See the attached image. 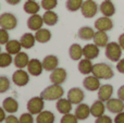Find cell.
<instances>
[{"label": "cell", "mask_w": 124, "mask_h": 123, "mask_svg": "<svg viewBox=\"0 0 124 123\" xmlns=\"http://www.w3.org/2000/svg\"><path fill=\"white\" fill-rule=\"evenodd\" d=\"M93 75L98 77L99 80H110L114 76V72L112 68L107 63H96L93 68Z\"/></svg>", "instance_id": "obj_1"}, {"label": "cell", "mask_w": 124, "mask_h": 123, "mask_svg": "<svg viewBox=\"0 0 124 123\" xmlns=\"http://www.w3.org/2000/svg\"><path fill=\"white\" fill-rule=\"evenodd\" d=\"M64 95V89L62 88L61 85L52 84L50 86L46 87L40 93V97L45 100H58L62 98Z\"/></svg>", "instance_id": "obj_2"}, {"label": "cell", "mask_w": 124, "mask_h": 123, "mask_svg": "<svg viewBox=\"0 0 124 123\" xmlns=\"http://www.w3.org/2000/svg\"><path fill=\"white\" fill-rule=\"evenodd\" d=\"M106 50H105V54L110 61L112 62H118L122 57V48L119 45V43H114L111 41L106 46Z\"/></svg>", "instance_id": "obj_3"}, {"label": "cell", "mask_w": 124, "mask_h": 123, "mask_svg": "<svg viewBox=\"0 0 124 123\" xmlns=\"http://www.w3.org/2000/svg\"><path fill=\"white\" fill-rule=\"evenodd\" d=\"M0 26L7 31L14 30L17 26V19L10 12H4L0 15Z\"/></svg>", "instance_id": "obj_4"}, {"label": "cell", "mask_w": 124, "mask_h": 123, "mask_svg": "<svg viewBox=\"0 0 124 123\" xmlns=\"http://www.w3.org/2000/svg\"><path fill=\"white\" fill-rule=\"evenodd\" d=\"M82 15L86 19H92L98 12V4L94 0H85L81 8Z\"/></svg>", "instance_id": "obj_5"}, {"label": "cell", "mask_w": 124, "mask_h": 123, "mask_svg": "<svg viewBox=\"0 0 124 123\" xmlns=\"http://www.w3.org/2000/svg\"><path fill=\"white\" fill-rule=\"evenodd\" d=\"M45 99L38 96V97H33L27 101V111L32 115H38L43 111L44 107H45Z\"/></svg>", "instance_id": "obj_6"}, {"label": "cell", "mask_w": 124, "mask_h": 123, "mask_svg": "<svg viewBox=\"0 0 124 123\" xmlns=\"http://www.w3.org/2000/svg\"><path fill=\"white\" fill-rule=\"evenodd\" d=\"M28 72L24 71L23 69H19L13 73L12 75V82L14 83L16 86H25L28 84L30 82V75H28Z\"/></svg>", "instance_id": "obj_7"}, {"label": "cell", "mask_w": 124, "mask_h": 123, "mask_svg": "<svg viewBox=\"0 0 124 123\" xmlns=\"http://www.w3.org/2000/svg\"><path fill=\"white\" fill-rule=\"evenodd\" d=\"M66 77H68V73H66L65 69H63V68H57L54 71H51L49 80L52 84L61 85L65 82Z\"/></svg>", "instance_id": "obj_8"}, {"label": "cell", "mask_w": 124, "mask_h": 123, "mask_svg": "<svg viewBox=\"0 0 124 123\" xmlns=\"http://www.w3.org/2000/svg\"><path fill=\"white\" fill-rule=\"evenodd\" d=\"M84 98H85V94H84L83 89L79 88V87H73L68 92V99L73 105L82 104Z\"/></svg>", "instance_id": "obj_9"}, {"label": "cell", "mask_w": 124, "mask_h": 123, "mask_svg": "<svg viewBox=\"0 0 124 123\" xmlns=\"http://www.w3.org/2000/svg\"><path fill=\"white\" fill-rule=\"evenodd\" d=\"M106 108L112 113H120L124 111V101L120 98H110L106 101Z\"/></svg>", "instance_id": "obj_10"}, {"label": "cell", "mask_w": 124, "mask_h": 123, "mask_svg": "<svg viewBox=\"0 0 124 123\" xmlns=\"http://www.w3.org/2000/svg\"><path fill=\"white\" fill-rule=\"evenodd\" d=\"M95 28L97 31H102V32H108V31L113 28V22L108 16H101L95 21Z\"/></svg>", "instance_id": "obj_11"}, {"label": "cell", "mask_w": 124, "mask_h": 123, "mask_svg": "<svg viewBox=\"0 0 124 123\" xmlns=\"http://www.w3.org/2000/svg\"><path fill=\"white\" fill-rule=\"evenodd\" d=\"M44 71L43 62L38 59H31L27 64V72L33 76H39Z\"/></svg>", "instance_id": "obj_12"}, {"label": "cell", "mask_w": 124, "mask_h": 123, "mask_svg": "<svg viewBox=\"0 0 124 123\" xmlns=\"http://www.w3.org/2000/svg\"><path fill=\"white\" fill-rule=\"evenodd\" d=\"M83 86L85 87V89H87V91H89V92L98 91L101 86L100 80H99L98 77H96L95 75L86 76L83 80Z\"/></svg>", "instance_id": "obj_13"}, {"label": "cell", "mask_w": 124, "mask_h": 123, "mask_svg": "<svg viewBox=\"0 0 124 123\" xmlns=\"http://www.w3.org/2000/svg\"><path fill=\"white\" fill-rule=\"evenodd\" d=\"M43 67H44V70L48 72H51L54 71V69H57L59 65V59L57 56L54 54H48L46 56L45 58L43 59Z\"/></svg>", "instance_id": "obj_14"}, {"label": "cell", "mask_w": 124, "mask_h": 123, "mask_svg": "<svg viewBox=\"0 0 124 123\" xmlns=\"http://www.w3.org/2000/svg\"><path fill=\"white\" fill-rule=\"evenodd\" d=\"M44 20L43 16L39 14H32L27 20V27L31 31H38L41 28V26L44 25Z\"/></svg>", "instance_id": "obj_15"}, {"label": "cell", "mask_w": 124, "mask_h": 123, "mask_svg": "<svg viewBox=\"0 0 124 123\" xmlns=\"http://www.w3.org/2000/svg\"><path fill=\"white\" fill-rule=\"evenodd\" d=\"M83 56L86 59H96L99 56V47L96 44H87L83 47Z\"/></svg>", "instance_id": "obj_16"}, {"label": "cell", "mask_w": 124, "mask_h": 123, "mask_svg": "<svg viewBox=\"0 0 124 123\" xmlns=\"http://www.w3.org/2000/svg\"><path fill=\"white\" fill-rule=\"evenodd\" d=\"M112 94H113V86L112 85L110 84L101 85L100 88L98 89V99L106 102L112 97Z\"/></svg>", "instance_id": "obj_17"}, {"label": "cell", "mask_w": 124, "mask_h": 123, "mask_svg": "<svg viewBox=\"0 0 124 123\" xmlns=\"http://www.w3.org/2000/svg\"><path fill=\"white\" fill-rule=\"evenodd\" d=\"M99 10H100L101 14L103 16L111 17L112 15H114L116 13V7H114L113 2L111 0H105L101 2V4L99 6Z\"/></svg>", "instance_id": "obj_18"}, {"label": "cell", "mask_w": 124, "mask_h": 123, "mask_svg": "<svg viewBox=\"0 0 124 123\" xmlns=\"http://www.w3.org/2000/svg\"><path fill=\"white\" fill-rule=\"evenodd\" d=\"M28 62H30V58H28V54L26 52L21 51L17 54H15V57L13 58V63H14L15 68H17V69L27 68Z\"/></svg>", "instance_id": "obj_19"}, {"label": "cell", "mask_w": 124, "mask_h": 123, "mask_svg": "<svg viewBox=\"0 0 124 123\" xmlns=\"http://www.w3.org/2000/svg\"><path fill=\"white\" fill-rule=\"evenodd\" d=\"M74 115H76V118L78 120H86L89 117L92 113H90V107L86 104H79L77 105L76 109L74 111Z\"/></svg>", "instance_id": "obj_20"}, {"label": "cell", "mask_w": 124, "mask_h": 123, "mask_svg": "<svg viewBox=\"0 0 124 123\" xmlns=\"http://www.w3.org/2000/svg\"><path fill=\"white\" fill-rule=\"evenodd\" d=\"M72 102L68 99V98H60V99L57 100L56 104V108L62 115H66V113H70L72 110Z\"/></svg>", "instance_id": "obj_21"}, {"label": "cell", "mask_w": 124, "mask_h": 123, "mask_svg": "<svg viewBox=\"0 0 124 123\" xmlns=\"http://www.w3.org/2000/svg\"><path fill=\"white\" fill-rule=\"evenodd\" d=\"M105 110H106V105L100 99L94 101V104L90 106V113L95 118H99L101 115H105Z\"/></svg>", "instance_id": "obj_22"}, {"label": "cell", "mask_w": 124, "mask_h": 123, "mask_svg": "<svg viewBox=\"0 0 124 123\" xmlns=\"http://www.w3.org/2000/svg\"><path fill=\"white\" fill-rule=\"evenodd\" d=\"M2 107L8 113H15L19 110V102L13 97H7L2 102Z\"/></svg>", "instance_id": "obj_23"}, {"label": "cell", "mask_w": 124, "mask_h": 123, "mask_svg": "<svg viewBox=\"0 0 124 123\" xmlns=\"http://www.w3.org/2000/svg\"><path fill=\"white\" fill-rule=\"evenodd\" d=\"M20 43H21L22 47L24 49H31L35 46L36 43V38H35V35H33L32 33H25L21 36L20 38Z\"/></svg>", "instance_id": "obj_24"}, {"label": "cell", "mask_w": 124, "mask_h": 123, "mask_svg": "<svg viewBox=\"0 0 124 123\" xmlns=\"http://www.w3.org/2000/svg\"><path fill=\"white\" fill-rule=\"evenodd\" d=\"M93 39H94V44H96L99 48L106 47L109 44V36L107 35V33L102 31H97Z\"/></svg>", "instance_id": "obj_25"}, {"label": "cell", "mask_w": 124, "mask_h": 123, "mask_svg": "<svg viewBox=\"0 0 124 123\" xmlns=\"http://www.w3.org/2000/svg\"><path fill=\"white\" fill-rule=\"evenodd\" d=\"M78 71L84 75H88V74L93 73V68L94 64L92 63V60L89 59H81L78 62Z\"/></svg>", "instance_id": "obj_26"}, {"label": "cell", "mask_w": 124, "mask_h": 123, "mask_svg": "<svg viewBox=\"0 0 124 123\" xmlns=\"http://www.w3.org/2000/svg\"><path fill=\"white\" fill-rule=\"evenodd\" d=\"M35 38H36V41L40 44H46L51 39V32L47 28H43L41 27L40 30L36 31L35 33Z\"/></svg>", "instance_id": "obj_27"}, {"label": "cell", "mask_w": 124, "mask_h": 123, "mask_svg": "<svg viewBox=\"0 0 124 123\" xmlns=\"http://www.w3.org/2000/svg\"><path fill=\"white\" fill-rule=\"evenodd\" d=\"M69 56L72 60L78 61L83 57V48L81 47V45L78 44H73L69 48Z\"/></svg>", "instance_id": "obj_28"}, {"label": "cell", "mask_w": 124, "mask_h": 123, "mask_svg": "<svg viewBox=\"0 0 124 123\" xmlns=\"http://www.w3.org/2000/svg\"><path fill=\"white\" fill-rule=\"evenodd\" d=\"M43 20H44V23L48 26H54L58 23L59 21V16L54 11L52 10H48L46 11L45 13L43 14Z\"/></svg>", "instance_id": "obj_29"}, {"label": "cell", "mask_w": 124, "mask_h": 123, "mask_svg": "<svg viewBox=\"0 0 124 123\" xmlns=\"http://www.w3.org/2000/svg\"><path fill=\"white\" fill-rule=\"evenodd\" d=\"M23 10L27 14H37L38 11L40 10V4L35 0H26V2L23 6Z\"/></svg>", "instance_id": "obj_30"}, {"label": "cell", "mask_w": 124, "mask_h": 123, "mask_svg": "<svg viewBox=\"0 0 124 123\" xmlns=\"http://www.w3.org/2000/svg\"><path fill=\"white\" fill-rule=\"evenodd\" d=\"M22 45L20 43V40H16V39H12V40H9L8 43L6 44V51L9 52L10 54H17L19 52H21L22 49Z\"/></svg>", "instance_id": "obj_31"}, {"label": "cell", "mask_w": 124, "mask_h": 123, "mask_svg": "<svg viewBox=\"0 0 124 123\" xmlns=\"http://www.w3.org/2000/svg\"><path fill=\"white\" fill-rule=\"evenodd\" d=\"M95 33L96 32H94V30L92 27H89V26H83V27H81L78 30L77 36L82 40H90V39L94 38Z\"/></svg>", "instance_id": "obj_32"}, {"label": "cell", "mask_w": 124, "mask_h": 123, "mask_svg": "<svg viewBox=\"0 0 124 123\" xmlns=\"http://www.w3.org/2000/svg\"><path fill=\"white\" fill-rule=\"evenodd\" d=\"M56 117L51 111H41L37 115L36 123H54Z\"/></svg>", "instance_id": "obj_33"}, {"label": "cell", "mask_w": 124, "mask_h": 123, "mask_svg": "<svg viewBox=\"0 0 124 123\" xmlns=\"http://www.w3.org/2000/svg\"><path fill=\"white\" fill-rule=\"evenodd\" d=\"M83 2L84 0H66L65 8L70 12H75L77 10H81Z\"/></svg>", "instance_id": "obj_34"}, {"label": "cell", "mask_w": 124, "mask_h": 123, "mask_svg": "<svg viewBox=\"0 0 124 123\" xmlns=\"http://www.w3.org/2000/svg\"><path fill=\"white\" fill-rule=\"evenodd\" d=\"M13 62L12 54L9 52H1L0 54V68H8Z\"/></svg>", "instance_id": "obj_35"}, {"label": "cell", "mask_w": 124, "mask_h": 123, "mask_svg": "<svg viewBox=\"0 0 124 123\" xmlns=\"http://www.w3.org/2000/svg\"><path fill=\"white\" fill-rule=\"evenodd\" d=\"M10 89V80L7 76H0V94L7 93Z\"/></svg>", "instance_id": "obj_36"}, {"label": "cell", "mask_w": 124, "mask_h": 123, "mask_svg": "<svg viewBox=\"0 0 124 123\" xmlns=\"http://www.w3.org/2000/svg\"><path fill=\"white\" fill-rule=\"evenodd\" d=\"M40 6H41V8L46 11L54 10V9L58 6V0H41Z\"/></svg>", "instance_id": "obj_37"}, {"label": "cell", "mask_w": 124, "mask_h": 123, "mask_svg": "<svg viewBox=\"0 0 124 123\" xmlns=\"http://www.w3.org/2000/svg\"><path fill=\"white\" fill-rule=\"evenodd\" d=\"M77 121H78V119L75 115L66 113V115H63V117L61 118L60 123H77Z\"/></svg>", "instance_id": "obj_38"}, {"label": "cell", "mask_w": 124, "mask_h": 123, "mask_svg": "<svg viewBox=\"0 0 124 123\" xmlns=\"http://www.w3.org/2000/svg\"><path fill=\"white\" fill-rule=\"evenodd\" d=\"M9 40H10V39H9L8 31L1 27L0 28V45H6Z\"/></svg>", "instance_id": "obj_39"}, {"label": "cell", "mask_w": 124, "mask_h": 123, "mask_svg": "<svg viewBox=\"0 0 124 123\" xmlns=\"http://www.w3.org/2000/svg\"><path fill=\"white\" fill-rule=\"evenodd\" d=\"M20 123H34V118L33 115L30 112L23 113V115L20 117Z\"/></svg>", "instance_id": "obj_40"}, {"label": "cell", "mask_w": 124, "mask_h": 123, "mask_svg": "<svg viewBox=\"0 0 124 123\" xmlns=\"http://www.w3.org/2000/svg\"><path fill=\"white\" fill-rule=\"evenodd\" d=\"M95 123H113V121H112V119L109 117V115H101V117L97 118Z\"/></svg>", "instance_id": "obj_41"}, {"label": "cell", "mask_w": 124, "mask_h": 123, "mask_svg": "<svg viewBox=\"0 0 124 123\" xmlns=\"http://www.w3.org/2000/svg\"><path fill=\"white\" fill-rule=\"evenodd\" d=\"M4 123H20V119H17L15 115H13L10 113V115H8V117L6 118Z\"/></svg>", "instance_id": "obj_42"}, {"label": "cell", "mask_w": 124, "mask_h": 123, "mask_svg": "<svg viewBox=\"0 0 124 123\" xmlns=\"http://www.w3.org/2000/svg\"><path fill=\"white\" fill-rule=\"evenodd\" d=\"M116 70H118L120 73L124 74V59H120V60L116 62Z\"/></svg>", "instance_id": "obj_43"}, {"label": "cell", "mask_w": 124, "mask_h": 123, "mask_svg": "<svg viewBox=\"0 0 124 123\" xmlns=\"http://www.w3.org/2000/svg\"><path fill=\"white\" fill-rule=\"evenodd\" d=\"M114 123H124V111L116 113V118H114Z\"/></svg>", "instance_id": "obj_44"}, {"label": "cell", "mask_w": 124, "mask_h": 123, "mask_svg": "<svg viewBox=\"0 0 124 123\" xmlns=\"http://www.w3.org/2000/svg\"><path fill=\"white\" fill-rule=\"evenodd\" d=\"M118 98H120L121 100L124 101V85H122V86L118 89Z\"/></svg>", "instance_id": "obj_45"}, {"label": "cell", "mask_w": 124, "mask_h": 123, "mask_svg": "<svg viewBox=\"0 0 124 123\" xmlns=\"http://www.w3.org/2000/svg\"><path fill=\"white\" fill-rule=\"evenodd\" d=\"M6 110L3 109V107H0V122H2V121H4L6 120Z\"/></svg>", "instance_id": "obj_46"}, {"label": "cell", "mask_w": 124, "mask_h": 123, "mask_svg": "<svg viewBox=\"0 0 124 123\" xmlns=\"http://www.w3.org/2000/svg\"><path fill=\"white\" fill-rule=\"evenodd\" d=\"M118 43H119V45L121 46V48H122V49L124 50V33H123V34H121L120 36H119Z\"/></svg>", "instance_id": "obj_47"}, {"label": "cell", "mask_w": 124, "mask_h": 123, "mask_svg": "<svg viewBox=\"0 0 124 123\" xmlns=\"http://www.w3.org/2000/svg\"><path fill=\"white\" fill-rule=\"evenodd\" d=\"M20 1H21V0H6L7 3L11 4V6H15V4H19Z\"/></svg>", "instance_id": "obj_48"}, {"label": "cell", "mask_w": 124, "mask_h": 123, "mask_svg": "<svg viewBox=\"0 0 124 123\" xmlns=\"http://www.w3.org/2000/svg\"><path fill=\"white\" fill-rule=\"evenodd\" d=\"M0 54H1V47H0Z\"/></svg>", "instance_id": "obj_49"}, {"label": "cell", "mask_w": 124, "mask_h": 123, "mask_svg": "<svg viewBox=\"0 0 124 123\" xmlns=\"http://www.w3.org/2000/svg\"><path fill=\"white\" fill-rule=\"evenodd\" d=\"M0 123H1V122H0Z\"/></svg>", "instance_id": "obj_50"}]
</instances>
